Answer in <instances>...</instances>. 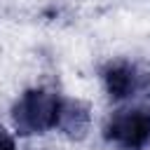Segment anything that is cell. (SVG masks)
Masks as SVG:
<instances>
[{"label":"cell","instance_id":"cell-1","mask_svg":"<svg viewBox=\"0 0 150 150\" xmlns=\"http://www.w3.org/2000/svg\"><path fill=\"white\" fill-rule=\"evenodd\" d=\"M70 115L73 108L45 89L26 91L14 105V124L21 134H42L54 127H66Z\"/></svg>","mask_w":150,"mask_h":150},{"label":"cell","instance_id":"cell-2","mask_svg":"<svg viewBox=\"0 0 150 150\" xmlns=\"http://www.w3.org/2000/svg\"><path fill=\"white\" fill-rule=\"evenodd\" d=\"M105 136L124 150H141L150 141V112L124 110L115 115L110 124L105 127Z\"/></svg>","mask_w":150,"mask_h":150},{"label":"cell","instance_id":"cell-3","mask_svg":"<svg viewBox=\"0 0 150 150\" xmlns=\"http://www.w3.org/2000/svg\"><path fill=\"white\" fill-rule=\"evenodd\" d=\"M138 84H141V75L136 73L134 66L120 63L105 73V87H108L110 96H115V98H124V96L134 94L138 89Z\"/></svg>","mask_w":150,"mask_h":150},{"label":"cell","instance_id":"cell-4","mask_svg":"<svg viewBox=\"0 0 150 150\" xmlns=\"http://www.w3.org/2000/svg\"><path fill=\"white\" fill-rule=\"evenodd\" d=\"M0 150H14V141L7 136V131L0 127Z\"/></svg>","mask_w":150,"mask_h":150}]
</instances>
